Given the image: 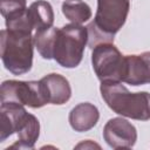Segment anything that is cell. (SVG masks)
Segmentation results:
<instances>
[{
  "instance_id": "obj_13",
  "label": "cell",
  "mask_w": 150,
  "mask_h": 150,
  "mask_svg": "<svg viewBox=\"0 0 150 150\" xmlns=\"http://www.w3.org/2000/svg\"><path fill=\"white\" fill-rule=\"evenodd\" d=\"M63 15L73 23L82 25L91 18V9L82 0H64L62 4Z\"/></svg>"
},
{
  "instance_id": "obj_11",
  "label": "cell",
  "mask_w": 150,
  "mask_h": 150,
  "mask_svg": "<svg viewBox=\"0 0 150 150\" xmlns=\"http://www.w3.org/2000/svg\"><path fill=\"white\" fill-rule=\"evenodd\" d=\"M41 82L45 86L48 101L50 104L61 105L69 101L71 96V88L69 81L56 73L48 74L41 79Z\"/></svg>"
},
{
  "instance_id": "obj_9",
  "label": "cell",
  "mask_w": 150,
  "mask_h": 150,
  "mask_svg": "<svg viewBox=\"0 0 150 150\" xmlns=\"http://www.w3.org/2000/svg\"><path fill=\"white\" fill-rule=\"evenodd\" d=\"M123 82L131 86L150 83V52H144L137 55H125Z\"/></svg>"
},
{
  "instance_id": "obj_4",
  "label": "cell",
  "mask_w": 150,
  "mask_h": 150,
  "mask_svg": "<svg viewBox=\"0 0 150 150\" xmlns=\"http://www.w3.org/2000/svg\"><path fill=\"white\" fill-rule=\"evenodd\" d=\"M100 91L107 105L116 114L137 121L150 120V94L130 93L121 82H101Z\"/></svg>"
},
{
  "instance_id": "obj_2",
  "label": "cell",
  "mask_w": 150,
  "mask_h": 150,
  "mask_svg": "<svg viewBox=\"0 0 150 150\" xmlns=\"http://www.w3.org/2000/svg\"><path fill=\"white\" fill-rule=\"evenodd\" d=\"M130 11V0H97L94 20L87 26L88 46L114 42L115 34L123 27Z\"/></svg>"
},
{
  "instance_id": "obj_7",
  "label": "cell",
  "mask_w": 150,
  "mask_h": 150,
  "mask_svg": "<svg viewBox=\"0 0 150 150\" xmlns=\"http://www.w3.org/2000/svg\"><path fill=\"white\" fill-rule=\"evenodd\" d=\"M1 103H18L30 108H41L49 103L43 83L40 81H4L0 89Z\"/></svg>"
},
{
  "instance_id": "obj_1",
  "label": "cell",
  "mask_w": 150,
  "mask_h": 150,
  "mask_svg": "<svg viewBox=\"0 0 150 150\" xmlns=\"http://www.w3.org/2000/svg\"><path fill=\"white\" fill-rule=\"evenodd\" d=\"M25 105L18 103H1L0 108V142H5L13 134L18 135V141L8 146L9 149H33L39 135V120L26 111Z\"/></svg>"
},
{
  "instance_id": "obj_15",
  "label": "cell",
  "mask_w": 150,
  "mask_h": 150,
  "mask_svg": "<svg viewBox=\"0 0 150 150\" xmlns=\"http://www.w3.org/2000/svg\"><path fill=\"white\" fill-rule=\"evenodd\" d=\"M26 0H0V11L6 21L22 15L27 7Z\"/></svg>"
},
{
  "instance_id": "obj_16",
  "label": "cell",
  "mask_w": 150,
  "mask_h": 150,
  "mask_svg": "<svg viewBox=\"0 0 150 150\" xmlns=\"http://www.w3.org/2000/svg\"><path fill=\"white\" fill-rule=\"evenodd\" d=\"M76 149H80V148H97V149H100L101 146L98 145V144H96V143H93L90 139H87L86 142H82V143H80V144H77L76 146H75Z\"/></svg>"
},
{
  "instance_id": "obj_12",
  "label": "cell",
  "mask_w": 150,
  "mask_h": 150,
  "mask_svg": "<svg viewBox=\"0 0 150 150\" xmlns=\"http://www.w3.org/2000/svg\"><path fill=\"white\" fill-rule=\"evenodd\" d=\"M25 16L34 33L41 29L50 28L54 22L53 7L46 0H38L33 2L26 9Z\"/></svg>"
},
{
  "instance_id": "obj_6",
  "label": "cell",
  "mask_w": 150,
  "mask_h": 150,
  "mask_svg": "<svg viewBox=\"0 0 150 150\" xmlns=\"http://www.w3.org/2000/svg\"><path fill=\"white\" fill-rule=\"evenodd\" d=\"M91 63L101 82H123L125 55H122L114 42H103L95 46L91 53Z\"/></svg>"
},
{
  "instance_id": "obj_8",
  "label": "cell",
  "mask_w": 150,
  "mask_h": 150,
  "mask_svg": "<svg viewBox=\"0 0 150 150\" xmlns=\"http://www.w3.org/2000/svg\"><path fill=\"white\" fill-rule=\"evenodd\" d=\"M103 138L112 149H129L137 141V130L129 121L122 117H115L105 123Z\"/></svg>"
},
{
  "instance_id": "obj_14",
  "label": "cell",
  "mask_w": 150,
  "mask_h": 150,
  "mask_svg": "<svg viewBox=\"0 0 150 150\" xmlns=\"http://www.w3.org/2000/svg\"><path fill=\"white\" fill-rule=\"evenodd\" d=\"M55 32H56V27L52 26L50 28L41 29L34 33V45L39 54L46 60L52 59V47H53Z\"/></svg>"
},
{
  "instance_id": "obj_10",
  "label": "cell",
  "mask_w": 150,
  "mask_h": 150,
  "mask_svg": "<svg viewBox=\"0 0 150 150\" xmlns=\"http://www.w3.org/2000/svg\"><path fill=\"white\" fill-rule=\"evenodd\" d=\"M100 118L98 109L89 103V102H82L75 105L70 112H69V124L70 127L79 132L88 131L93 129Z\"/></svg>"
},
{
  "instance_id": "obj_3",
  "label": "cell",
  "mask_w": 150,
  "mask_h": 150,
  "mask_svg": "<svg viewBox=\"0 0 150 150\" xmlns=\"http://www.w3.org/2000/svg\"><path fill=\"white\" fill-rule=\"evenodd\" d=\"M1 60L14 75L28 73L33 64V32L20 28H6L0 33Z\"/></svg>"
},
{
  "instance_id": "obj_5",
  "label": "cell",
  "mask_w": 150,
  "mask_h": 150,
  "mask_svg": "<svg viewBox=\"0 0 150 150\" xmlns=\"http://www.w3.org/2000/svg\"><path fill=\"white\" fill-rule=\"evenodd\" d=\"M87 45V27L73 22L64 25L61 28H56L52 47V59L64 68H75L81 63Z\"/></svg>"
}]
</instances>
